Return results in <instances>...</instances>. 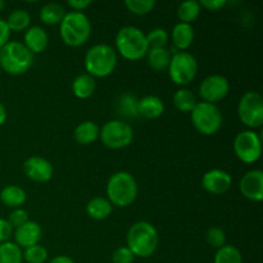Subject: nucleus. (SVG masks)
Segmentation results:
<instances>
[{
	"mask_svg": "<svg viewBox=\"0 0 263 263\" xmlns=\"http://www.w3.org/2000/svg\"><path fill=\"white\" fill-rule=\"evenodd\" d=\"M8 222L12 226L13 229H18L22 225H25L28 220V213L27 211H25L23 208H15L12 213L8 217Z\"/></svg>",
	"mask_w": 263,
	"mask_h": 263,
	"instance_id": "c9c22d12",
	"label": "nucleus"
},
{
	"mask_svg": "<svg viewBox=\"0 0 263 263\" xmlns=\"http://www.w3.org/2000/svg\"><path fill=\"white\" fill-rule=\"evenodd\" d=\"M25 46L31 51L32 54L43 53L48 46V33L40 26H32V27L27 28L25 32Z\"/></svg>",
	"mask_w": 263,
	"mask_h": 263,
	"instance_id": "f3484780",
	"label": "nucleus"
},
{
	"mask_svg": "<svg viewBox=\"0 0 263 263\" xmlns=\"http://www.w3.org/2000/svg\"><path fill=\"white\" fill-rule=\"evenodd\" d=\"M9 37H10L9 27H8L7 22L0 18V49L9 43Z\"/></svg>",
	"mask_w": 263,
	"mask_h": 263,
	"instance_id": "58836bf2",
	"label": "nucleus"
},
{
	"mask_svg": "<svg viewBox=\"0 0 263 263\" xmlns=\"http://www.w3.org/2000/svg\"><path fill=\"white\" fill-rule=\"evenodd\" d=\"M116 48L127 61H139L149 50L145 33L135 26H125L118 31L116 35Z\"/></svg>",
	"mask_w": 263,
	"mask_h": 263,
	"instance_id": "39448f33",
	"label": "nucleus"
},
{
	"mask_svg": "<svg viewBox=\"0 0 263 263\" xmlns=\"http://www.w3.org/2000/svg\"><path fill=\"white\" fill-rule=\"evenodd\" d=\"M230 91V84L228 79L221 74H211L205 77L199 86V95L202 98V102L215 103L221 102L223 98Z\"/></svg>",
	"mask_w": 263,
	"mask_h": 263,
	"instance_id": "f8f14e48",
	"label": "nucleus"
},
{
	"mask_svg": "<svg viewBox=\"0 0 263 263\" xmlns=\"http://www.w3.org/2000/svg\"><path fill=\"white\" fill-rule=\"evenodd\" d=\"M100 128L92 121H85L80 123L73 131V138L81 145H90L99 138Z\"/></svg>",
	"mask_w": 263,
	"mask_h": 263,
	"instance_id": "aec40b11",
	"label": "nucleus"
},
{
	"mask_svg": "<svg viewBox=\"0 0 263 263\" xmlns=\"http://www.w3.org/2000/svg\"><path fill=\"white\" fill-rule=\"evenodd\" d=\"M100 140L109 149H122L130 145L134 139V130L128 123L120 120L108 121L100 128Z\"/></svg>",
	"mask_w": 263,
	"mask_h": 263,
	"instance_id": "1a4fd4ad",
	"label": "nucleus"
},
{
	"mask_svg": "<svg viewBox=\"0 0 263 263\" xmlns=\"http://www.w3.org/2000/svg\"><path fill=\"white\" fill-rule=\"evenodd\" d=\"M135 256L127 247H120L112 254V263H134Z\"/></svg>",
	"mask_w": 263,
	"mask_h": 263,
	"instance_id": "e433bc0d",
	"label": "nucleus"
},
{
	"mask_svg": "<svg viewBox=\"0 0 263 263\" xmlns=\"http://www.w3.org/2000/svg\"><path fill=\"white\" fill-rule=\"evenodd\" d=\"M194 41V28L189 23L179 22L172 30V43L181 51L190 48Z\"/></svg>",
	"mask_w": 263,
	"mask_h": 263,
	"instance_id": "6ab92c4d",
	"label": "nucleus"
},
{
	"mask_svg": "<svg viewBox=\"0 0 263 263\" xmlns=\"http://www.w3.org/2000/svg\"><path fill=\"white\" fill-rule=\"evenodd\" d=\"M5 22H7L10 32L12 31H25L30 26L31 17L27 10L15 9L10 13L9 17H8V20Z\"/></svg>",
	"mask_w": 263,
	"mask_h": 263,
	"instance_id": "c756f323",
	"label": "nucleus"
},
{
	"mask_svg": "<svg viewBox=\"0 0 263 263\" xmlns=\"http://www.w3.org/2000/svg\"><path fill=\"white\" fill-rule=\"evenodd\" d=\"M41 228L35 221H27L25 225L15 229L14 231V243L22 248H30V247L39 244L41 239Z\"/></svg>",
	"mask_w": 263,
	"mask_h": 263,
	"instance_id": "dca6fc26",
	"label": "nucleus"
},
{
	"mask_svg": "<svg viewBox=\"0 0 263 263\" xmlns=\"http://www.w3.org/2000/svg\"><path fill=\"white\" fill-rule=\"evenodd\" d=\"M148 63L156 72H163L168 68L170 61H171V53L167 48H153L149 49Z\"/></svg>",
	"mask_w": 263,
	"mask_h": 263,
	"instance_id": "b1692460",
	"label": "nucleus"
},
{
	"mask_svg": "<svg viewBox=\"0 0 263 263\" xmlns=\"http://www.w3.org/2000/svg\"><path fill=\"white\" fill-rule=\"evenodd\" d=\"M145 37L149 49L166 48L170 35L164 28H153V30L146 33Z\"/></svg>",
	"mask_w": 263,
	"mask_h": 263,
	"instance_id": "2f4dec72",
	"label": "nucleus"
},
{
	"mask_svg": "<svg viewBox=\"0 0 263 263\" xmlns=\"http://www.w3.org/2000/svg\"><path fill=\"white\" fill-rule=\"evenodd\" d=\"M139 116L148 120H156L164 112V103L156 95H146L138 102Z\"/></svg>",
	"mask_w": 263,
	"mask_h": 263,
	"instance_id": "a211bd4d",
	"label": "nucleus"
},
{
	"mask_svg": "<svg viewBox=\"0 0 263 263\" xmlns=\"http://www.w3.org/2000/svg\"><path fill=\"white\" fill-rule=\"evenodd\" d=\"M7 116H8L7 108H5L4 104L0 102V126L5 123V121H7Z\"/></svg>",
	"mask_w": 263,
	"mask_h": 263,
	"instance_id": "37998d69",
	"label": "nucleus"
},
{
	"mask_svg": "<svg viewBox=\"0 0 263 263\" xmlns=\"http://www.w3.org/2000/svg\"><path fill=\"white\" fill-rule=\"evenodd\" d=\"M239 120L249 128H259L263 123V99L256 91H247L238 104Z\"/></svg>",
	"mask_w": 263,
	"mask_h": 263,
	"instance_id": "9d476101",
	"label": "nucleus"
},
{
	"mask_svg": "<svg viewBox=\"0 0 263 263\" xmlns=\"http://www.w3.org/2000/svg\"><path fill=\"white\" fill-rule=\"evenodd\" d=\"M192 122L198 133L211 136L222 126V113L216 104L199 102L192 110Z\"/></svg>",
	"mask_w": 263,
	"mask_h": 263,
	"instance_id": "0eeeda50",
	"label": "nucleus"
},
{
	"mask_svg": "<svg viewBox=\"0 0 263 263\" xmlns=\"http://www.w3.org/2000/svg\"><path fill=\"white\" fill-rule=\"evenodd\" d=\"M199 4L200 8H205L208 10H220L226 5V0H202Z\"/></svg>",
	"mask_w": 263,
	"mask_h": 263,
	"instance_id": "ea45409f",
	"label": "nucleus"
},
{
	"mask_svg": "<svg viewBox=\"0 0 263 263\" xmlns=\"http://www.w3.org/2000/svg\"><path fill=\"white\" fill-rule=\"evenodd\" d=\"M66 10L62 7L61 4H57V3H48V4L44 5L40 9V20L41 22L45 23L48 26H54L59 25L62 22V20L66 15Z\"/></svg>",
	"mask_w": 263,
	"mask_h": 263,
	"instance_id": "393cba45",
	"label": "nucleus"
},
{
	"mask_svg": "<svg viewBox=\"0 0 263 263\" xmlns=\"http://www.w3.org/2000/svg\"><path fill=\"white\" fill-rule=\"evenodd\" d=\"M205 240L212 248L220 249L221 247L226 246V234L225 231L217 226H212L207 230L205 234Z\"/></svg>",
	"mask_w": 263,
	"mask_h": 263,
	"instance_id": "f704fd0d",
	"label": "nucleus"
},
{
	"mask_svg": "<svg viewBox=\"0 0 263 263\" xmlns=\"http://www.w3.org/2000/svg\"><path fill=\"white\" fill-rule=\"evenodd\" d=\"M241 195L252 202H261L263 199V172L261 170L248 171L239 184Z\"/></svg>",
	"mask_w": 263,
	"mask_h": 263,
	"instance_id": "4468645a",
	"label": "nucleus"
},
{
	"mask_svg": "<svg viewBox=\"0 0 263 263\" xmlns=\"http://www.w3.org/2000/svg\"><path fill=\"white\" fill-rule=\"evenodd\" d=\"M215 263H243L241 252L234 246H223L215 254Z\"/></svg>",
	"mask_w": 263,
	"mask_h": 263,
	"instance_id": "7c9ffc66",
	"label": "nucleus"
},
{
	"mask_svg": "<svg viewBox=\"0 0 263 263\" xmlns=\"http://www.w3.org/2000/svg\"><path fill=\"white\" fill-rule=\"evenodd\" d=\"M234 152L244 163L252 164L261 158L262 141L257 133L252 130L241 131L234 140Z\"/></svg>",
	"mask_w": 263,
	"mask_h": 263,
	"instance_id": "9b49d317",
	"label": "nucleus"
},
{
	"mask_svg": "<svg viewBox=\"0 0 263 263\" xmlns=\"http://www.w3.org/2000/svg\"><path fill=\"white\" fill-rule=\"evenodd\" d=\"M23 172L30 180L36 182H46L53 177V164L43 157H30L23 163Z\"/></svg>",
	"mask_w": 263,
	"mask_h": 263,
	"instance_id": "2eb2a0df",
	"label": "nucleus"
},
{
	"mask_svg": "<svg viewBox=\"0 0 263 263\" xmlns=\"http://www.w3.org/2000/svg\"><path fill=\"white\" fill-rule=\"evenodd\" d=\"M126 8L136 15H145L156 7V0H126Z\"/></svg>",
	"mask_w": 263,
	"mask_h": 263,
	"instance_id": "72a5a7b5",
	"label": "nucleus"
},
{
	"mask_svg": "<svg viewBox=\"0 0 263 263\" xmlns=\"http://www.w3.org/2000/svg\"><path fill=\"white\" fill-rule=\"evenodd\" d=\"M33 54L20 41H9L0 49V67L9 74H22L30 69Z\"/></svg>",
	"mask_w": 263,
	"mask_h": 263,
	"instance_id": "423d86ee",
	"label": "nucleus"
},
{
	"mask_svg": "<svg viewBox=\"0 0 263 263\" xmlns=\"http://www.w3.org/2000/svg\"><path fill=\"white\" fill-rule=\"evenodd\" d=\"M117 51L107 44L91 46L84 59L86 73L92 77H107L112 74L117 67Z\"/></svg>",
	"mask_w": 263,
	"mask_h": 263,
	"instance_id": "20e7f679",
	"label": "nucleus"
},
{
	"mask_svg": "<svg viewBox=\"0 0 263 263\" xmlns=\"http://www.w3.org/2000/svg\"><path fill=\"white\" fill-rule=\"evenodd\" d=\"M138 102L135 95L123 94L121 95L117 102V112L118 115L127 118H135L139 116L138 112Z\"/></svg>",
	"mask_w": 263,
	"mask_h": 263,
	"instance_id": "cd10ccee",
	"label": "nucleus"
},
{
	"mask_svg": "<svg viewBox=\"0 0 263 263\" xmlns=\"http://www.w3.org/2000/svg\"><path fill=\"white\" fill-rule=\"evenodd\" d=\"M49 263H74V261L68 256H57Z\"/></svg>",
	"mask_w": 263,
	"mask_h": 263,
	"instance_id": "79ce46f5",
	"label": "nucleus"
},
{
	"mask_svg": "<svg viewBox=\"0 0 263 263\" xmlns=\"http://www.w3.org/2000/svg\"><path fill=\"white\" fill-rule=\"evenodd\" d=\"M113 211V205L110 204L107 198L95 197L86 204V212L92 220L102 221L110 216Z\"/></svg>",
	"mask_w": 263,
	"mask_h": 263,
	"instance_id": "5701e85b",
	"label": "nucleus"
},
{
	"mask_svg": "<svg viewBox=\"0 0 263 263\" xmlns=\"http://www.w3.org/2000/svg\"><path fill=\"white\" fill-rule=\"evenodd\" d=\"M138 182L127 171H118L107 182V199L112 205L128 207L138 197Z\"/></svg>",
	"mask_w": 263,
	"mask_h": 263,
	"instance_id": "f03ea898",
	"label": "nucleus"
},
{
	"mask_svg": "<svg viewBox=\"0 0 263 263\" xmlns=\"http://www.w3.org/2000/svg\"><path fill=\"white\" fill-rule=\"evenodd\" d=\"M22 249L14 241L0 244V263H22Z\"/></svg>",
	"mask_w": 263,
	"mask_h": 263,
	"instance_id": "c85d7f7f",
	"label": "nucleus"
},
{
	"mask_svg": "<svg viewBox=\"0 0 263 263\" xmlns=\"http://www.w3.org/2000/svg\"><path fill=\"white\" fill-rule=\"evenodd\" d=\"M95 89H97V82L92 76L87 73L79 74L74 77L73 82H72V91L73 95L79 99H87L94 94Z\"/></svg>",
	"mask_w": 263,
	"mask_h": 263,
	"instance_id": "412c9836",
	"label": "nucleus"
},
{
	"mask_svg": "<svg viewBox=\"0 0 263 263\" xmlns=\"http://www.w3.org/2000/svg\"><path fill=\"white\" fill-rule=\"evenodd\" d=\"M4 7H5V2H4V0H0V12L4 9Z\"/></svg>",
	"mask_w": 263,
	"mask_h": 263,
	"instance_id": "c03bdc74",
	"label": "nucleus"
},
{
	"mask_svg": "<svg viewBox=\"0 0 263 263\" xmlns=\"http://www.w3.org/2000/svg\"><path fill=\"white\" fill-rule=\"evenodd\" d=\"M59 31L63 43L76 48L84 45L89 40L91 35V23L85 13L72 10L66 13L62 22L59 23Z\"/></svg>",
	"mask_w": 263,
	"mask_h": 263,
	"instance_id": "7ed1b4c3",
	"label": "nucleus"
},
{
	"mask_svg": "<svg viewBox=\"0 0 263 263\" xmlns=\"http://www.w3.org/2000/svg\"><path fill=\"white\" fill-rule=\"evenodd\" d=\"M167 69L172 82L179 86H186L197 76L198 62L193 54L187 51H179L171 57Z\"/></svg>",
	"mask_w": 263,
	"mask_h": 263,
	"instance_id": "6e6552de",
	"label": "nucleus"
},
{
	"mask_svg": "<svg viewBox=\"0 0 263 263\" xmlns=\"http://www.w3.org/2000/svg\"><path fill=\"white\" fill-rule=\"evenodd\" d=\"M67 4L73 9V12H82L91 4V0H68Z\"/></svg>",
	"mask_w": 263,
	"mask_h": 263,
	"instance_id": "a19ab883",
	"label": "nucleus"
},
{
	"mask_svg": "<svg viewBox=\"0 0 263 263\" xmlns=\"http://www.w3.org/2000/svg\"><path fill=\"white\" fill-rule=\"evenodd\" d=\"M0 200L4 205L10 208H20L27 200V194L22 187L17 185H8L0 192Z\"/></svg>",
	"mask_w": 263,
	"mask_h": 263,
	"instance_id": "4be33fe9",
	"label": "nucleus"
},
{
	"mask_svg": "<svg viewBox=\"0 0 263 263\" xmlns=\"http://www.w3.org/2000/svg\"><path fill=\"white\" fill-rule=\"evenodd\" d=\"M197 98L189 89H179L174 95V104L180 112L192 113L197 105Z\"/></svg>",
	"mask_w": 263,
	"mask_h": 263,
	"instance_id": "a878e982",
	"label": "nucleus"
},
{
	"mask_svg": "<svg viewBox=\"0 0 263 263\" xmlns=\"http://www.w3.org/2000/svg\"><path fill=\"white\" fill-rule=\"evenodd\" d=\"M231 184H233V179L230 174L220 168L210 170L202 177L203 189L213 195L225 194L231 187Z\"/></svg>",
	"mask_w": 263,
	"mask_h": 263,
	"instance_id": "ddd939ff",
	"label": "nucleus"
},
{
	"mask_svg": "<svg viewBox=\"0 0 263 263\" xmlns=\"http://www.w3.org/2000/svg\"><path fill=\"white\" fill-rule=\"evenodd\" d=\"M13 235V228L9 225L5 218L0 217V244L9 241L10 236Z\"/></svg>",
	"mask_w": 263,
	"mask_h": 263,
	"instance_id": "4c0bfd02",
	"label": "nucleus"
},
{
	"mask_svg": "<svg viewBox=\"0 0 263 263\" xmlns=\"http://www.w3.org/2000/svg\"><path fill=\"white\" fill-rule=\"evenodd\" d=\"M22 257L27 263H45L48 259V251L40 244L26 248L22 252Z\"/></svg>",
	"mask_w": 263,
	"mask_h": 263,
	"instance_id": "473e14b6",
	"label": "nucleus"
},
{
	"mask_svg": "<svg viewBox=\"0 0 263 263\" xmlns=\"http://www.w3.org/2000/svg\"><path fill=\"white\" fill-rule=\"evenodd\" d=\"M127 248L135 257L148 258L156 252L159 243L157 229L148 221H138L127 231Z\"/></svg>",
	"mask_w": 263,
	"mask_h": 263,
	"instance_id": "f257e3e1",
	"label": "nucleus"
},
{
	"mask_svg": "<svg viewBox=\"0 0 263 263\" xmlns=\"http://www.w3.org/2000/svg\"><path fill=\"white\" fill-rule=\"evenodd\" d=\"M200 4L197 0H187V2L181 3L177 8V17H179L180 22L189 23L194 22L200 14Z\"/></svg>",
	"mask_w": 263,
	"mask_h": 263,
	"instance_id": "bb28decb",
	"label": "nucleus"
}]
</instances>
